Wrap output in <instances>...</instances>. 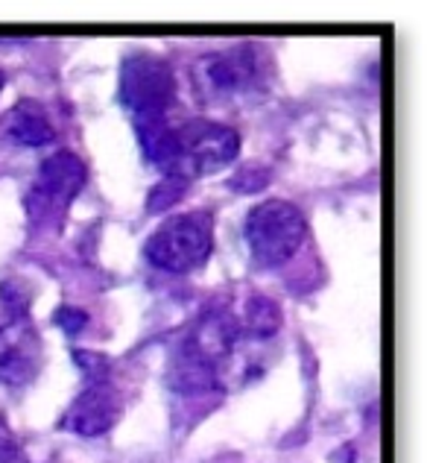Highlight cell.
<instances>
[{
	"label": "cell",
	"mask_w": 427,
	"mask_h": 463,
	"mask_svg": "<svg viewBox=\"0 0 427 463\" xmlns=\"http://www.w3.org/2000/svg\"><path fill=\"white\" fill-rule=\"evenodd\" d=\"M53 323L62 328L65 335H70V337H77L85 326H88V314L85 311H79V308H70V306H62L56 311V317H53Z\"/></svg>",
	"instance_id": "obj_16"
},
{
	"label": "cell",
	"mask_w": 427,
	"mask_h": 463,
	"mask_svg": "<svg viewBox=\"0 0 427 463\" xmlns=\"http://www.w3.org/2000/svg\"><path fill=\"white\" fill-rule=\"evenodd\" d=\"M30 308H32V297L18 279L0 282V314H4V323L12 326L30 323Z\"/></svg>",
	"instance_id": "obj_12"
},
{
	"label": "cell",
	"mask_w": 427,
	"mask_h": 463,
	"mask_svg": "<svg viewBox=\"0 0 427 463\" xmlns=\"http://www.w3.org/2000/svg\"><path fill=\"white\" fill-rule=\"evenodd\" d=\"M240 156V136L217 120H188L176 127V158L170 176L200 179L226 170Z\"/></svg>",
	"instance_id": "obj_7"
},
{
	"label": "cell",
	"mask_w": 427,
	"mask_h": 463,
	"mask_svg": "<svg viewBox=\"0 0 427 463\" xmlns=\"http://www.w3.org/2000/svg\"><path fill=\"white\" fill-rule=\"evenodd\" d=\"M73 361L82 373L85 382H100V379H112V367H108V358L106 355H97V352H73Z\"/></svg>",
	"instance_id": "obj_14"
},
{
	"label": "cell",
	"mask_w": 427,
	"mask_h": 463,
	"mask_svg": "<svg viewBox=\"0 0 427 463\" xmlns=\"http://www.w3.org/2000/svg\"><path fill=\"white\" fill-rule=\"evenodd\" d=\"M88 179V167L73 150L51 153L35 170L23 197V209L32 226H53L68 214Z\"/></svg>",
	"instance_id": "obj_5"
},
{
	"label": "cell",
	"mask_w": 427,
	"mask_h": 463,
	"mask_svg": "<svg viewBox=\"0 0 427 463\" xmlns=\"http://www.w3.org/2000/svg\"><path fill=\"white\" fill-rule=\"evenodd\" d=\"M15 458H18V443L12 437L9 425L0 420V463H15Z\"/></svg>",
	"instance_id": "obj_17"
},
{
	"label": "cell",
	"mask_w": 427,
	"mask_h": 463,
	"mask_svg": "<svg viewBox=\"0 0 427 463\" xmlns=\"http://www.w3.org/2000/svg\"><path fill=\"white\" fill-rule=\"evenodd\" d=\"M240 335L252 340H270L282 328V308L270 297H249L237 311Z\"/></svg>",
	"instance_id": "obj_11"
},
{
	"label": "cell",
	"mask_w": 427,
	"mask_h": 463,
	"mask_svg": "<svg viewBox=\"0 0 427 463\" xmlns=\"http://www.w3.org/2000/svg\"><path fill=\"white\" fill-rule=\"evenodd\" d=\"M4 82H6V77H4V71H0V91H4Z\"/></svg>",
	"instance_id": "obj_18"
},
{
	"label": "cell",
	"mask_w": 427,
	"mask_h": 463,
	"mask_svg": "<svg viewBox=\"0 0 427 463\" xmlns=\"http://www.w3.org/2000/svg\"><path fill=\"white\" fill-rule=\"evenodd\" d=\"M243 238L261 267H282L302 250L308 238V221L296 203L264 200L249 209Z\"/></svg>",
	"instance_id": "obj_3"
},
{
	"label": "cell",
	"mask_w": 427,
	"mask_h": 463,
	"mask_svg": "<svg viewBox=\"0 0 427 463\" xmlns=\"http://www.w3.org/2000/svg\"><path fill=\"white\" fill-rule=\"evenodd\" d=\"M120 106L132 115V124L164 120L176 103V74L164 59L150 53H129L120 62L117 82Z\"/></svg>",
	"instance_id": "obj_6"
},
{
	"label": "cell",
	"mask_w": 427,
	"mask_h": 463,
	"mask_svg": "<svg viewBox=\"0 0 427 463\" xmlns=\"http://www.w3.org/2000/svg\"><path fill=\"white\" fill-rule=\"evenodd\" d=\"M266 182H270V170H264L258 165H246L237 170L235 179L228 182V188L240 194H255V191H261Z\"/></svg>",
	"instance_id": "obj_15"
},
{
	"label": "cell",
	"mask_w": 427,
	"mask_h": 463,
	"mask_svg": "<svg viewBox=\"0 0 427 463\" xmlns=\"http://www.w3.org/2000/svg\"><path fill=\"white\" fill-rule=\"evenodd\" d=\"M124 417V396L112 379L85 382L82 393L65 411L62 429L79 437H103Z\"/></svg>",
	"instance_id": "obj_8"
},
{
	"label": "cell",
	"mask_w": 427,
	"mask_h": 463,
	"mask_svg": "<svg viewBox=\"0 0 427 463\" xmlns=\"http://www.w3.org/2000/svg\"><path fill=\"white\" fill-rule=\"evenodd\" d=\"M237 311L226 302H211L176 340L167 364V384L181 396H202L223 387L228 364L240 346Z\"/></svg>",
	"instance_id": "obj_1"
},
{
	"label": "cell",
	"mask_w": 427,
	"mask_h": 463,
	"mask_svg": "<svg viewBox=\"0 0 427 463\" xmlns=\"http://www.w3.org/2000/svg\"><path fill=\"white\" fill-rule=\"evenodd\" d=\"M214 250V223L209 212L176 214L158 226L144 243V259L164 273H193Z\"/></svg>",
	"instance_id": "obj_4"
},
{
	"label": "cell",
	"mask_w": 427,
	"mask_h": 463,
	"mask_svg": "<svg viewBox=\"0 0 427 463\" xmlns=\"http://www.w3.org/2000/svg\"><path fill=\"white\" fill-rule=\"evenodd\" d=\"M188 188H190L188 179H181V176H162V182H158V185L150 191V197H146V212H150V214L167 212L170 205L185 197Z\"/></svg>",
	"instance_id": "obj_13"
},
{
	"label": "cell",
	"mask_w": 427,
	"mask_h": 463,
	"mask_svg": "<svg viewBox=\"0 0 427 463\" xmlns=\"http://www.w3.org/2000/svg\"><path fill=\"white\" fill-rule=\"evenodd\" d=\"M42 370V344L30 323L0 320V384L23 387Z\"/></svg>",
	"instance_id": "obj_9"
},
{
	"label": "cell",
	"mask_w": 427,
	"mask_h": 463,
	"mask_svg": "<svg viewBox=\"0 0 427 463\" xmlns=\"http://www.w3.org/2000/svg\"><path fill=\"white\" fill-rule=\"evenodd\" d=\"M193 80L217 103H240L264 94L270 85V59L258 44H231L197 59Z\"/></svg>",
	"instance_id": "obj_2"
},
{
	"label": "cell",
	"mask_w": 427,
	"mask_h": 463,
	"mask_svg": "<svg viewBox=\"0 0 427 463\" xmlns=\"http://www.w3.org/2000/svg\"><path fill=\"white\" fill-rule=\"evenodd\" d=\"M0 132L18 147H47L56 138L51 115L35 100H18L15 106H9L6 115L0 118Z\"/></svg>",
	"instance_id": "obj_10"
}]
</instances>
